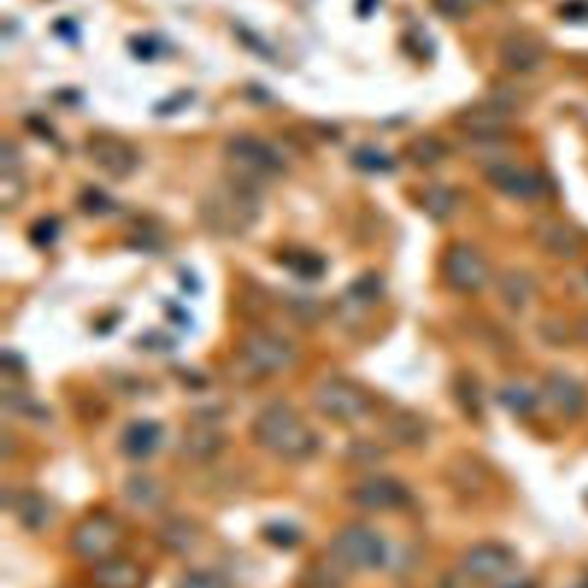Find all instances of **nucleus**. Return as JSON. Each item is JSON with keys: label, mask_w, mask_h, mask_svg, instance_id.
Masks as SVG:
<instances>
[{"label": "nucleus", "mask_w": 588, "mask_h": 588, "mask_svg": "<svg viewBox=\"0 0 588 588\" xmlns=\"http://www.w3.org/2000/svg\"><path fill=\"white\" fill-rule=\"evenodd\" d=\"M263 212L260 187L228 175L225 182L212 187L198 202V219L208 233L235 240L258 223Z\"/></svg>", "instance_id": "nucleus-1"}, {"label": "nucleus", "mask_w": 588, "mask_h": 588, "mask_svg": "<svg viewBox=\"0 0 588 588\" xmlns=\"http://www.w3.org/2000/svg\"><path fill=\"white\" fill-rule=\"evenodd\" d=\"M251 437L260 448L286 463H303L320 448L318 432L286 402H271L255 414Z\"/></svg>", "instance_id": "nucleus-2"}, {"label": "nucleus", "mask_w": 588, "mask_h": 588, "mask_svg": "<svg viewBox=\"0 0 588 588\" xmlns=\"http://www.w3.org/2000/svg\"><path fill=\"white\" fill-rule=\"evenodd\" d=\"M223 152L230 166V175L253 187H263L265 182L274 180V177L286 173V162L280 157V152L260 136H230Z\"/></svg>", "instance_id": "nucleus-3"}, {"label": "nucleus", "mask_w": 588, "mask_h": 588, "mask_svg": "<svg viewBox=\"0 0 588 588\" xmlns=\"http://www.w3.org/2000/svg\"><path fill=\"white\" fill-rule=\"evenodd\" d=\"M331 558L347 570H377L387 561V543L366 524L343 526L329 545Z\"/></svg>", "instance_id": "nucleus-4"}, {"label": "nucleus", "mask_w": 588, "mask_h": 588, "mask_svg": "<svg viewBox=\"0 0 588 588\" xmlns=\"http://www.w3.org/2000/svg\"><path fill=\"white\" fill-rule=\"evenodd\" d=\"M297 350L280 334L271 331H251L240 341L242 364L258 377H274L286 373L295 364Z\"/></svg>", "instance_id": "nucleus-5"}, {"label": "nucleus", "mask_w": 588, "mask_h": 588, "mask_svg": "<svg viewBox=\"0 0 588 588\" xmlns=\"http://www.w3.org/2000/svg\"><path fill=\"white\" fill-rule=\"evenodd\" d=\"M313 404L318 412L336 423H354L370 412V396L359 385L345 377L324 379L313 391Z\"/></svg>", "instance_id": "nucleus-6"}, {"label": "nucleus", "mask_w": 588, "mask_h": 588, "mask_svg": "<svg viewBox=\"0 0 588 588\" xmlns=\"http://www.w3.org/2000/svg\"><path fill=\"white\" fill-rule=\"evenodd\" d=\"M122 539H124V531L115 518L104 515V513H95V515L84 518L71 529L69 547L79 558L99 564V561L113 556Z\"/></svg>", "instance_id": "nucleus-7"}, {"label": "nucleus", "mask_w": 588, "mask_h": 588, "mask_svg": "<svg viewBox=\"0 0 588 588\" xmlns=\"http://www.w3.org/2000/svg\"><path fill=\"white\" fill-rule=\"evenodd\" d=\"M86 155L111 180H126L141 166L138 149L122 136L107 132H97L88 138Z\"/></svg>", "instance_id": "nucleus-8"}, {"label": "nucleus", "mask_w": 588, "mask_h": 588, "mask_svg": "<svg viewBox=\"0 0 588 588\" xmlns=\"http://www.w3.org/2000/svg\"><path fill=\"white\" fill-rule=\"evenodd\" d=\"M446 284L465 295L480 292L490 278V267L471 244H453L444 255Z\"/></svg>", "instance_id": "nucleus-9"}, {"label": "nucleus", "mask_w": 588, "mask_h": 588, "mask_svg": "<svg viewBox=\"0 0 588 588\" xmlns=\"http://www.w3.org/2000/svg\"><path fill=\"white\" fill-rule=\"evenodd\" d=\"M515 101L503 95H495L478 104L465 109L457 115V124L463 126V132L478 138V141H492L501 136L508 126L510 115H513Z\"/></svg>", "instance_id": "nucleus-10"}, {"label": "nucleus", "mask_w": 588, "mask_h": 588, "mask_svg": "<svg viewBox=\"0 0 588 588\" xmlns=\"http://www.w3.org/2000/svg\"><path fill=\"white\" fill-rule=\"evenodd\" d=\"M485 180L499 193L515 200H535L545 193V180L539 173L510 162L488 164V168H485Z\"/></svg>", "instance_id": "nucleus-11"}, {"label": "nucleus", "mask_w": 588, "mask_h": 588, "mask_svg": "<svg viewBox=\"0 0 588 588\" xmlns=\"http://www.w3.org/2000/svg\"><path fill=\"white\" fill-rule=\"evenodd\" d=\"M518 566L513 550L499 543L474 545L463 558V575L474 581H497L510 575Z\"/></svg>", "instance_id": "nucleus-12"}, {"label": "nucleus", "mask_w": 588, "mask_h": 588, "mask_svg": "<svg viewBox=\"0 0 588 588\" xmlns=\"http://www.w3.org/2000/svg\"><path fill=\"white\" fill-rule=\"evenodd\" d=\"M350 501L364 510H398L412 501V495L393 476H368L350 490Z\"/></svg>", "instance_id": "nucleus-13"}, {"label": "nucleus", "mask_w": 588, "mask_h": 588, "mask_svg": "<svg viewBox=\"0 0 588 588\" xmlns=\"http://www.w3.org/2000/svg\"><path fill=\"white\" fill-rule=\"evenodd\" d=\"M543 393L556 414L566 419H579L588 409V391L573 375L554 370L543 379Z\"/></svg>", "instance_id": "nucleus-14"}, {"label": "nucleus", "mask_w": 588, "mask_h": 588, "mask_svg": "<svg viewBox=\"0 0 588 588\" xmlns=\"http://www.w3.org/2000/svg\"><path fill=\"white\" fill-rule=\"evenodd\" d=\"M533 240L558 260H575L581 253V237L573 225L558 219H539L533 225Z\"/></svg>", "instance_id": "nucleus-15"}, {"label": "nucleus", "mask_w": 588, "mask_h": 588, "mask_svg": "<svg viewBox=\"0 0 588 588\" xmlns=\"http://www.w3.org/2000/svg\"><path fill=\"white\" fill-rule=\"evenodd\" d=\"M545 60V48L533 35L513 33L499 44V63L513 74H529Z\"/></svg>", "instance_id": "nucleus-16"}, {"label": "nucleus", "mask_w": 588, "mask_h": 588, "mask_svg": "<svg viewBox=\"0 0 588 588\" xmlns=\"http://www.w3.org/2000/svg\"><path fill=\"white\" fill-rule=\"evenodd\" d=\"M228 446V437L221 428L210 421H198L185 430L180 453L191 463H210L219 457Z\"/></svg>", "instance_id": "nucleus-17"}, {"label": "nucleus", "mask_w": 588, "mask_h": 588, "mask_svg": "<svg viewBox=\"0 0 588 588\" xmlns=\"http://www.w3.org/2000/svg\"><path fill=\"white\" fill-rule=\"evenodd\" d=\"M5 506L12 510L14 520L31 533H42L56 518V510L51 506V501L35 490H21L12 499L8 497Z\"/></svg>", "instance_id": "nucleus-18"}, {"label": "nucleus", "mask_w": 588, "mask_h": 588, "mask_svg": "<svg viewBox=\"0 0 588 588\" xmlns=\"http://www.w3.org/2000/svg\"><path fill=\"white\" fill-rule=\"evenodd\" d=\"M25 196V177L23 162L19 149L5 141L0 147V208L5 212L19 208Z\"/></svg>", "instance_id": "nucleus-19"}, {"label": "nucleus", "mask_w": 588, "mask_h": 588, "mask_svg": "<svg viewBox=\"0 0 588 588\" xmlns=\"http://www.w3.org/2000/svg\"><path fill=\"white\" fill-rule=\"evenodd\" d=\"M90 581L95 588H143L145 570L132 558L111 556L95 564Z\"/></svg>", "instance_id": "nucleus-20"}, {"label": "nucleus", "mask_w": 588, "mask_h": 588, "mask_svg": "<svg viewBox=\"0 0 588 588\" xmlns=\"http://www.w3.org/2000/svg\"><path fill=\"white\" fill-rule=\"evenodd\" d=\"M385 437L400 448L423 446L430 437V425L412 409H396L385 421Z\"/></svg>", "instance_id": "nucleus-21"}, {"label": "nucleus", "mask_w": 588, "mask_h": 588, "mask_svg": "<svg viewBox=\"0 0 588 588\" xmlns=\"http://www.w3.org/2000/svg\"><path fill=\"white\" fill-rule=\"evenodd\" d=\"M162 440H164V428L157 421L141 419L124 428L120 448L126 457L147 459L149 455L157 453V448L162 446Z\"/></svg>", "instance_id": "nucleus-22"}, {"label": "nucleus", "mask_w": 588, "mask_h": 588, "mask_svg": "<svg viewBox=\"0 0 588 588\" xmlns=\"http://www.w3.org/2000/svg\"><path fill=\"white\" fill-rule=\"evenodd\" d=\"M446 478L457 492L476 497L488 488V469H485L476 457H455L446 469Z\"/></svg>", "instance_id": "nucleus-23"}, {"label": "nucleus", "mask_w": 588, "mask_h": 588, "mask_svg": "<svg viewBox=\"0 0 588 588\" xmlns=\"http://www.w3.org/2000/svg\"><path fill=\"white\" fill-rule=\"evenodd\" d=\"M198 539L200 529L189 518H170L157 531V541L168 554H189L198 545Z\"/></svg>", "instance_id": "nucleus-24"}, {"label": "nucleus", "mask_w": 588, "mask_h": 588, "mask_svg": "<svg viewBox=\"0 0 588 588\" xmlns=\"http://www.w3.org/2000/svg\"><path fill=\"white\" fill-rule=\"evenodd\" d=\"M499 297L510 311H524L535 297L533 278L522 269H508L499 276Z\"/></svg>", "instance_id": "nucleus-25"}, {"label": "nucleus", "mask_w": 588, "mask_h": 588, "mask_svg": "<svg viewBox=\"0 0 588 588\" xmlns=\"http://www.w3.org/2000/svg\"><path fill=\"white\" fill-rule=\"evenodd\" d=\"M124 497L143 510H157L166 501L164 482L149 474H134L124 480Z\"/></svg>", "instance_id": "nucleus-26"}, {"label": "nucleus", "mask_w": 588, "mask_h": 588, "mask_svg": "<svg viewBox=\"0 0 588 588\" xmlns=\"http://www.w3.org/2000/svg\"><path fill=\"white\" fill-rule=\"evenodd\" d=\"M404 155L417 168H432V166H437L440 162L446 159L448 147L437 136L421 134V136L407 143Z\"/></svg>", "instance_id": "nucleus-27"}, {"label": "nucleus", "mask_w": 588, "mask_h": 588, "mask_svg": "<svg viewBox=\"0 0 588 588\" xmlns=\"http://www.w3.org/2000/svg\"><path fill=\"white\" fill-rule=\"evenodd\" d=\"M280 265H284L290 274H295L301 280H318L326 271V263L322 255L306 251V248H292L280 255Z\"/></svg>", "instance_id": "nucleus-28"}, {"label": "nucleus", "mask_w": 588, "mask_h": 588, "mask_svg": "<svg viewBox=\"0 0 588 588\" xmlns=\"http://www.w3.org/2000/svg\"><path fill=\"white\" fill-rule=\"evenodd\" d=\"M421 208L432 221L442 223V221L453 217V212L457 208V196H455L453 189L442 187V185L428 187L423 191V196H421Z\"/></svg>", "instance_id": "nucleus-29"}, {"label": "nucleus", "mask_w": 588, "mask_h": 588, "mask_svg": "<svg viewBox=\"0 0 588 588\" xmlns=\"http://www.w3.org/2000/svg\"><path fill=\"white\" fill-rule=\"evenodd\" d=\"M499 402L503 409L518 417H526L535 412V407H539V398H535V393L524 385H506L499 391Z\"/></svg>", "instance_id": "nucleus-30"}, {"label": "nucleus", "mask_w": 588, "mask_h": 588, "mask_svg": "<svg viewBox=\"0 0 588 588\" xmlns=\"http://www.w3.org/2000/svg\"><path fill=\"white\" fill-rule=\"evenodd\" d=\"M3 402H5V409L21 419H33V421H42V419H48V412L46 407L42 402H37L35 398H31L29 393L23 391H5L3 393Z\"/></svg>", "instance_id": "nucleus-31"}, {"label": "nucleus", "mask_w": 588, "mask_h": 588, "mask_svg": "<svg viewBox=\"0 0 588 588\" xmlns=\"http://www.w3.org/2000/svg\"><path fill=\"white\" fill-rule=\"evenodd\" d=\"M352 162L356 168H362L366 173H391L393 170V159L387 157L385 152H379L377 147H359L352 155Z\"/></svg>", "instance_id": "nucleus-32"}, {"label": "nucleus", "mask_w": 588, "mask_h": 588, "mask_svg": "<svg viewBox=\"0 0 588 588\" xmlns=\"http://www.w3.org/2000/svg\"><path fill=\"white\" fill-rule=\"evenodd\" d=\"M381 295V284L379 278L373 274H364L359 280H354L352 288L347 290V299H352L354 303H373L375 299H379Z\"/></svg>", "instance_id": "nucleus-33"}, {"label": "nucleus", "mask_w": 588, "mask_h": 588, "mask_svg": "<svg viewBox=\"0 0 588 588\" xmlns=\"http://www.w3.org/2000/svg\"><path fill=\"white\" fill-rule=\"evenodd\" d=\"M175 588H230V581L214 570H191L177 581Z\"/></svg>", "instance_id": "nucleus-34"}, {"label": "nucleus", "mask_w": 588, "mask_h": 588, "mask_svg": "<svg viewBox=\"0 0 588 588\" xmlns=\"http://www.w3.org/2000/svg\"><path fill=\"white\" fill-rule=\"evenodd\" d=\"M478 5V0H434V10L451 21L467 19Z\"/></svg>", "instance_id": "nucleus-35"}, {"label": "nucleus", "mask_w": 588, "mask_h": 588, "mask_svg": "<svg viewBox=\"0 0 588 588\" xmlns=\"http://www.w3.org/2000/svg\"><path fill=\"white\" fill-rule=\"evenodd\" d=\"M81 208L90 214H104V212L113 210V200L97 189H90L81 196Z\"/></svg>", "instance_id": "nucleus-36"}, {"label": "nucleus", "mask_w": 588, "mask_h": 588, "mask_svg": "<svg viewBox=\"0 0 588 588\" xmlns=\"http://www.w3.org/2000/svg\"><path fill=\"white\" fill-rule=\"evenodd\" d=\"M58 237V223L56 219H42L37 221V225L33 228V242L37 246H48L54 244V240Z\"/></svg>", "instance_id": "nucleus-37"}, {"label": "nucleus", "mask_w": 588, "mask_h": 588, "mask_svg": "<svg viewBox=\"0 0 588 588\" xmlns=\"http://www.w3.org/2000/svg\"><path fill=\"white\" fill-rule=\"evenodd\" d=\"M290 311L295 318H306L309 322H313L320 318L322 306L318 301H311V299H297V301H292Z\"/></svg>", "instance_id": "nucleus-38"}, {"label": "nucleus", "mask_w": 588, "mask_h": 588, "mask_svg": "<svg viewBox=\"0 0 588 588\" xmlns=\"http://www.w3.org/2000/svg\"><path fill=\"white\" fill-rule=\"evenodd\" d=\"M440 588H469L465 577H457V575H448L444 577V581L440 584Z\"/></svg>", "instance_id": "nucleus-39"}, {"label": "nucleus", "mask_w": 588, "mask_h": 588, "mask_svg": "<svg viewBox=\"0 0 588 588\" xmlns=\"http://www.w3.org/2000/svg\"><path fill=\"white\" fill-rule=\"evenodd\" d=\"M579 336H581V339L588 343V315H586V318L579 322Z\"/></svg>", "instance_id": "nucleus-40"}, {"label": "nucleus", "mask_w": 588, "mask_h": 588, "mask_svg": "<svg viewBox=\"0 0 588 588\" xmlns=\"http://www.w3.org/2000/svg\"><path fill=\"white\" fill-rule=\"evenodd\" d=\"M506 588H533L531 584H524V581H520V584H510V586H506Z\"/></svg>", "instance_id": "nucleus-41"}]
</instances>
